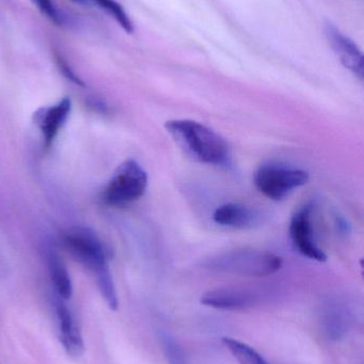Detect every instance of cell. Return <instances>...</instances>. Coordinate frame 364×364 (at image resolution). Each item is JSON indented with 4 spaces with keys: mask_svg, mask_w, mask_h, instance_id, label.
Here are the masks:
<instances>
[{
    "mask_svg": "<svg viewBox=\"0 0 364 364\" xmlns=\"http://www.w3.org/2000/svg\"><path fill=\"white\" fill-rule=\"evenodd\" d=\"M147 172L134 159L120 164L102 194L103 203L108 205H123L138 200L147 188Z\"/></svg>",
    "mask_w": 364,
    "mask_h": 364,
    "instance_id": "4",
    "label": "cell"
},
{
    "mask_svg": "<svg viewBox=\"0 0 364 364\" xmlns=\"http://www.w3.org/2000/svg\"><path fill=\"white\" fill-rule=\"evenodd\" d=\"M350 314L338 304L327 306L321 314L323 333L331 341L343 339L350 331Z\"/></svg>",
    "mask_w": 364,
    "mask_h": 364,
    "instance_id": "12",
    "label": "cell"
},
{
    "mask_svg": "<svg viewBox=\"0 0 364 364\" xmlns=\"http://www.w3.org/2000/svg\"><path fill=\"white\" fill-rule=\"evenodd\" d=\"M167 348L169 350V359H170L171 364H183L182 360H180L177 350H171L170 346H167Z\"/></svg>",
    "mask_w": 364,
    "mask_h": 364,
    "instance_id": "18",
    "label": "cell"
},
{
    "mask_svg": "<svg viewBox=\"0 0 364 364\" xmlns=\"http://www.w3.org/2000/svg\"><path fill=\"white\" fill-rule=\"evenodd\" d=\"M203 267L217 273L244 277H266L281 269L282 259L273 252L243 248L211 257L204 261Z\"/></svg>",
    "mask_w": 364,
    "mask_h": 364,
    "instance_id": "3",
    "label": "cell"
},
{
    "mask_svg": "<svg viewBox=\"0 0 364 364\" xmlns=\"http://www.w3.org/2000/svg\"><path fill=\"white\" fill-rule=\"evenodd\" d=\"M46 258L49 276H51L57 296L63 301H68L73 294L70 274H68L63 261L53 252V250H48Z\"/></svg>",
    "mask_w": 364,
    "mask_h": 364,
    "instance_id": "13",
    "label": "cell"
},
{
    "mask_svg": "<svg viewBox=\"0 0 364 364\" xmlns=\"http://www.w3.org/2000/svg\"><path fill=\"white\" fill-rule=\"evenodd\" d=\"M254 297L239 289H216L201 296V304L207 307L227 311H239L254 305Z\"/></svg>",
    "mask_w": 364,
    "mask_h": 364,
    "instance_id": "11",
    "label": "cell"
},
{
    "mask_svg": "<svg viewBox=\"0 0 364 364\" xmlns=\"http://www.w3.org/2000/svg\"><path fill=\"white\" fill-rule=\"evenodd\" d=\"M329 44L333 47L336 55L341 63L355 75L357 78L363 80V55L360 48L354 41L350 40L343 32L340 31L333 23H327L325 28Z\"/></svg>",
    "mask_w": 364,
    "mask_h": 364,
    "instance_id": "7",
    "label": "cell"
},
{
    "mask_svg": "<svg viewBox=\"0 0 364 364\" xmlns=\"http://www.w3.org/2000/svg\"><path fill=\"white\" fill-rule=\"evenodd\" d=\"M40 12L56 25L61 26L64 23V16L53 0H31Z\"/></svg>",
    "mask_w": 364,
    "mask_h": 364,
    "instance_id": "16",
    "label": "cell"
},
{
    "mask_svg": "<svg viewBox=\"0 0 364 364\" xmlns=\"http://www.w3.org/2000/svg\"><path fill=\"white\" fill-rule=\"evenodd\" d=\"M71 109H72V102L70 98L64 97L58 104L53 106L42 107L34 112V123L40 128L44 139L45 147L47 149L53 144L60 128L68 119Z\"/></svg>",
    "mask_w": 364,
    "mask_h": 364,
    "instance_id": "9",
    "label": "cell"
},
{
    "mask_svg": "<svg viewBox=\"0 0 364 364\" xmlns=\"http://www.w3.org/2000/svg\"><path fill=\"white\" fill-rule=\"evenodd\" d=\"M165 128L177 146L194 161L215 166L230 164L228 143L203 124L192 119H173L166 122Z\"/></svg>",
    "mask_w": 364,
    "mask_h": 364,
    "instance_id": "2",
    "label": "cell"
},
{
    "mask_svg": "<svg viewBox=\"0 0 364 364\" xmlns=\"http://www.w3.org/2000/svg\"><path fill=\"white\" fill-rule=\"evenodd\" d=\"M91 6H96L103 11L110 15L115 21L125 30L128 33H132L134 25L132 19L128 16V13L124 10L123 6L115 1V0H92Z\"/></svg>",
    "mask_w": 364,
    "mask_h": 364,
    "instance_id": "15",
    "label": "cell"
},
{
    "mask_svg": "<svg viewBox=\"0 0 364 364\" xmlns=\"http://www.w3.org/2000/svg\"><path fill=\"white\" fill-rule=\"evenodd\" d=\"M213 220L220 226L234 229H251L260 224L261 214L241 203H229L214 211Z\"/></svg>",
    "mask_w": 364,
    "mask_h": 364,
    "instance_id": "10",
    "label": "cell"
},
{
    "mask_svg": "<svg viewBox=\"0 0 364 364\" xmlns=\"http://www.w3.org/2000/svg\"><path fill=\"white\" fill-rule=\"evenodd\" d=\"M62 244L75 260L95 276L103 299L115 311L119 307L117 291L109 269L106 250L98 235L85 227H74L62 235Z\"/></svg>",
    "mask_w": 364,
    "mask_h": 364,
    "instance_id": "1",
    "label": "cell"
},
{
    "mask_svg": "<svg viewBox=\"0 0 364 364\" xmlns=\"http://www.w3.org/2000/svg\"><path fill=\"white\" fill-rule=\"evenodd\" d=\"M55 314L57 320L59 339L68 355L80 357L85 352V343L76 318L64 304L63 299L57 296L55 299Z\"/></svg>",
    "mask_w": 364,
    "mask_h": 364,
    "instance_id": "8",
    "label": "cell"
},
{
    "mask_svg": "<svg viewBox=\"0 0 364 364\" xmlns=\"http://www.w3.org/2000/svg\"><path fill=\"white\" fill-rule=\"evenodd\" d=\"M224 348L239 364H271L251 346L232 338H222Z\"/></svg>",
    "mask_w": 364,
    "mask_h": 364,
    "instance_id": "14",
    "label": "cell"
},
{
    "mask_svg": "<svg viewBox=\"0 0 364 364\" xmlns=\"http://www.w3.org/2000/svg\"><path fill=\"white\" fill-rule=\"evenodd\" d=\"M56 61H57L58 68H59L60 72L63 74L68 80L72 81L75 85H80V87H85V83L83 82L80 78L73 72L72 68L68 66V62L63 59L60 55H56Z\"/></svg>",
    "mask_w": 364,
    "mask_h": 364,
    "instance_id": "17",
    "label": "cell"
},
{
    "mask_svg": "<svg viewBox=\"0 0 364 364\" xmlns=\"http://www.w3.org/2000/svg\"><path fill=\"white\" fill-rule=\"evenodd\" d=\"M312 211L313 205L312 203H307L293 214L290 223L291 240L295 248L303 257L318 262H325L327 260L326 254L318 245L314 237Z\"/></svg>",
    "mask_w": 364,
    "mask_h": 364,
    "instance_id": "6",
    "label": "cell"
},
{
    "mask_svg": "<svg viewBox=\"0 0 364 364\" xmlns=\"http://www.w3.org/2000/svg\"><path fill=\"white\" fill-rule=\"evenodd\" d=\"M309 173L280 164H263L254 174L256 188L267 198L282 200L309 181Z\"/></svg>",
    "mask_w": 364,
    "mask_h": 364,
    "instance_id": "5",
    "label": "cell"
},
{
    "mask_svg": "<svg viewBox=\"0 0 364 364\" xmlns=\"http://www.w3.org/2000/svg\"><path fill=\"white\" fill-rule=\"evenodd\" d=\"M75 4H85V6H91L92 0H71Z\"/></svg>",
    "mask_w": 364,
    "mask_h": 364,
    "instance_id": "19",
    "label": "cell"
}]
</instances>
